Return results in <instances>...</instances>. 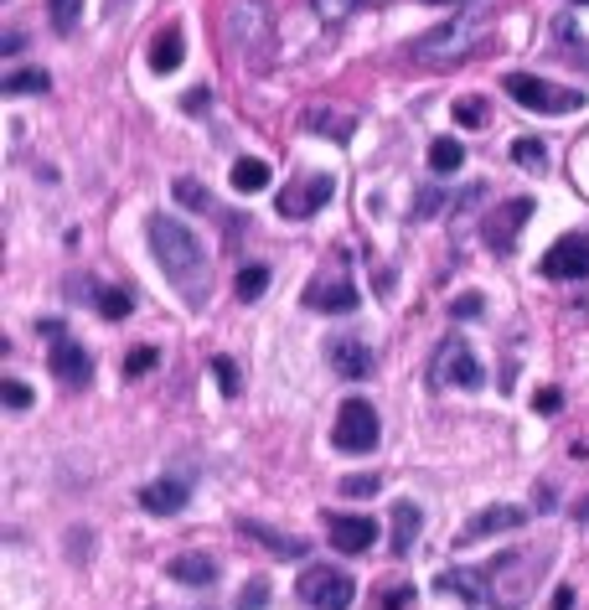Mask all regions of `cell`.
Wrapping results in <instances>:
<instances>
[{"mask_svg": "<svg viewBox=\"0 0 589 610\" xmlns=\"http://www.w3.org/2000/svg\"><path fill=\"white\" fill-rule=\"evenodd\" d=\"M150 249L161 259L166 280L192 300V305H207V290H212V264H207V249L197 243V233L176 223V218H150Z\"/></svg>", "mask_w": 589, "mask_h": 610, "instance_id": "6da1fadb", "label": "cell"}, {"mask_svg": "<svg viewBox=\"0 0 589 610\" xmlns=\"http://www.w3.org/2000/svg\"><path fill=\"white\" fill-rule=\"evenodd\" d=\"M548 559L533 554V548H517V554H502L496 564L476 569L481 574V600L496 605V610H522L527 600V585H533V574H543Z\"/></svg>", "mask_w": 589, "mask_h": 610, "instance_id": "7a4b0ae2", "label": "cell"}, {"mask_svg": "<svg viewBox=\"0 0 589 610\" xmlns=\"http://www.w3.org/2000/svg\"><path fill=\"white\" fill-rule=\"evenodd\" d=\"M502 88H507V99H517L522 109H533V114H579L584 109L579 88L548 83V78H533V73H507Z\"/></svg>", "mask_w": 589, "mask_h": 610, "instance_id": "3957f363", "label": "cell"}, {"mask_svg": "<svg viewBox=\"0 0 589 610\" xmlns=\"http://www.w3.org/2000/svg\"><path fill=\"white\" fill-rule=\"evenodd\" d=\"M305 311H321V316H352L357 311V285H352V269L347 264H321L305 285Z\"/></svg>", "mask_w": 589, "mask_h": 610, "instance_id": "277c9868", "label": "cell"}, {"mask_svg": "<svg viewBox=\"0 0 589 610\" xmlns=\"http://www.w3.org/2000/svg\"><path fill=\"white\" fill-rule=\"evenodd\" d=\"M481 32H486L481 16H450V21L434 26V32H424V37L409 47V57H424V63H445V57H460Z\"/></svg>", "mask_w": 589, "mask_h": 610, "instance_id": "5b68a950", "label": "cell"}, {"mask_svg": "<svg viewBox=\"0 0 589 610\" xmlns=\"http://www.w3.org/2000/svg\"><path fill=\"white\" fill-rule=\"evenodd\" d=\"M295 595H300L310 610H347V605H352V595H357V585H352V574H347V569L310 564V569L300 574Z\"/></svg>", "mask_w": 589, "mask_h": 610, "instance_id": "8992f818", "label": "cell"}, {"mask_svg": "<svg viewBox=\"0 0 589 610\" xmlns=\"http://www.w3.org/2000/svg\"><path fill=\"white\" fill-rule=\"evenodd\" d=\"M378 409H372L367 399H347L341 404V414H336V430H331V440H336V450H347V455H367L372 445H378Z\"/></svg>", "mask_w": 589, "mask_h": 610, "instance_id": "52a82bcc", "label": "cell"}, {"mask_svg": "<svg viewBox=\"0 0 589 610\" xmlns=\"http://www.w3.org/2000/svg\"><path fill=\"white\" fill-rule=\"evenodd\" d=\"M429 378L440 383V388H481V378H486V373H481V362H476L471 342L450 337V342H440V352H434Z\"/></svg>", "mask_w": 589, "mask_h": 610, "instance_id": "ba28073f", "label": "cell"}, {"mask_svg": "<svg viewBox=\"0 0 589 610\" xmlns=\"http://www.w3.org/2000/svg\"><path fill=\"white\" fill-rule=\"evenodd\" d=\"M331 192H336V181H331V176H321V171H310V176L290 181V187L274 197V207H279V218L300 223V218H316V212L331 202Z\"/></svg>", "mask_w": 589, "mask_h": 610, "instance_id": "9c48e42d", "label": "cell"}, {"mask_svg": "<svg viewBox=\"0 0 589 610\" xmlns=\"http://www.w3.org/2000/svg\"><path fill=\"white\" fill-rule=\"evenodd\" d=\"M527 218H533V197L496 202V212H491L486 228H481L486 249H491V254H512V249H517V238H522V228H527Z\"/></svg>", "mask_w": 589, "mask_h": 610, "instance_id": "30bf717a", "label": "cell"}, {"mask_svg": "<svg viewBox=\"0 0 589 610\" xmlns=\"http://www.w3.org/2000/svg\"><path fill=\"white\" fill-rule=\"evenodd\" d=\"M548 280H589V233H564L558 243H548V254L538 264Z\"/></svg>", "mask_w": 589, "mask_h": 610, "instance_id": "8fae6325", "label": "cell"}, {"mask_svg": "<svg viewBox=\"0 0 589 610\" xmlns=\"http://www.w3.org/2000/svg\"><path fill=\"white\" fill-rule=\"evenodd\" d=\"M228 42L248 57H269V16L259 0H248V6H233L228 11Z\"/></svg>", "mask_w": 589, "mask_h": 610, "instance_id": "7c38bea8", "label": "cell"}, {"mask_svg": "<svg viewBox=\"0 0 589 610\" xmlns=\"http://www.w3.org/2000/svg\"><path fill=\"white\" fill-rule=\"evenodd\" d=\"M517 528H527V512L522 507H481L471 523H465L460 533H455V548H471V543H481V538H491V533H517Z\"/></svg>", "mask_w": 589, "mask_h": 610, "instance_id": "4fadbf2b", "label": "cell"}, {"mask_svg": "<svg viewBox=\"0 0 589 610\" xmlns=\"http://www.w3.org/2000/svg\"><path fill=\"white\" fill-rule=\"evenodd\" d=\"M326 533L341 554H367L378 543V523L372 517H357V512H326Z\"/></svg>", "mask_w": 589, "mask_h": 610, "instance_id": "5bb4252c", "label": "cell"}, {"mask_svg": "<svg viewBox=\"0 0 589 610\" xmlns=\"http://www.w3.org/2000/svg\"><path fill=\"white\" fill-rule=\"evenodd\" d=\"M47 362H52V378L57 383H68V388H88L93 383V357L78 342H68V337H57V347L47 352Z\"/></svg>", "mask_w": 589, "mask_h": 610, "instance_id": "9a60e30c", "label": "cell"}, {"mask_svg": "<svg viewBox=\"0 0 589 610\" xmlns=\"http://www.w3.org/2000/svg\"><path fill=\"white\" fill-rule=\"evenodd\" d=\"M186 497H192V476H161L140 492V507L155 512V517H171V512L186 507Z\"/></svg>", "mask_w": 589, "mask_h": 610, "instance_id": "2e32d148", "label": "cell"}, {"mask_svg": "<svg viewBox=\"0 0 589 610\" xmlns=\"http://www.w3.org/2000/svg\"><path fill=\"white\" fill-rule=\"evenodd\" d=\"M326 357H331V373H341L347 383L372 378V347H362L357 337H341V342H331V347H326Z\"/></svg>", "mask_w": 589, "mask_h": 610, "instance_id": "e0dca14e", "label": "cell"}, {"mask_svg": "<svg viewBox=\"0 0 589 610\" xmlns=\"http://www.w3.org/2000/svg\"><path fill=\"white\" fill-rule=\"evenodd\" d=\"M238 533H243V538H254V543H264V548H269L274 559H300V554H305V538H290V533H274V528H264V523H248V517H243V523H238Z\"/></svg>", "mask_w": 589, "mask_h": 610, "instance_id": "ac0fdd59", "label": "cell"}, {"mask_svg": "<svg viewBox=\"0 0 589 610\" xmlns=\"http://www.w3.org/2000/svg\"><path fill=\"white\" fill-rule=\"evenodd\" d=\"M181 52H186L181 26H166V32H155V42H150V68L155 73H176L181 68Z\"/></svg>", "mask_w": 589, "mask_h": 610, "instance_id": "d6986e66", "label": "cell"}, {"mask_svg": "<svg viewBox=\"0 0 589 610\" xmlns=\"http://www.w3.org/2000/svg\"><path fill=\"white\" fill-rule=\"evenodd\" d=\"M166 574L171 579H181V585H212L217 579V559H207V554H176L171 564H166Z\"/></svg>", "mask_w": 589, "mask_h": 610, "instance_id": "ffe728a7", "label": "cell"}, {"mask_svg": "<svg viewBox=\"0 0 589 610\" xmlns=\"http://www.w3.org/2000/svg\"><path fill=\"white\" fill-rule=\"evenodd\" d=\"M419 528H424V512H419V502H398V507H393V554H398V559L414 548Z\"/></svg>", "mask_w": 589, "mask_h": 610, "instance_id": "44dd1931", "label": "cell"}, {"mask_svg": "<svg viewBox=\"0 0 589 610\" xmlns=\"http://www.w3.org/2000/svg\"><path fill=\"white\" fill-rule=\"evenodd\" d=\"M305 130L331 135V140H352L357 114H347V109H310V114H305Z\"/></svg>", "mask_w": 589, "mask_h": 610, "instance_id": "7402d4cb", "label": "cell"}, {"mask_svg": "<svg viewBox=\"0 0 589 610\" xmlns=\"http://www.w3.org/2000/svg\"><path fill=\"white\" fill-rule=\"evenodd\" d=\"M83 290H88V300L99 305V311H104L109 321H124V316L135 311V300H130V290H119V285H93V280H88Z\"/></svg>", "mask_w": 589, "mask_h": 610, "instance_id": "603a6c76", "label": "cell"}, {"mask_svg": "<svg viewBox=\"0 0 589 610\" xmlns=\"http://www.w3.org/2000/svg\"><path fill=\"white\" fill-rule=\"evenodd\" d=\"M47 88H52V78H47L42 68H16V73L0 78V94H6V99H21V94H47Z\"/></svg>", "mask_w": 589, "mask_h": 610, "instance_id": "cb8c5ba5", "label": "cell"}, {"mask_svg": "<svg viewBox=\"0 0 589 610\" xmlns=\"http://www.w3.org/2000/svg\"><path fill=\"white\" fill-rule=\"evenodd\" d=\"M264 187H269V161H238V166H233V192L254 197V192H264Z\"/></svg>", "mask_w": 589, "mask_h": 610, "instance_id": "d4e9b609", "label": "cell"}, {"mask_svg": "<svg viewBox=\"0 0 589 610\" xmlns=\"http://www.w3.org/2000/svg\"><path fill=\"white\" fill-rule=\"evenodd\" d=\"M460 166H465V145H460V140H434V145H429V171L450 176V171H460Z\"/></svg>", "mask_w": 589, "mask_h": 610, "instance_id": "484cf974", "label": "cell"}, {"mask_svg": "<svg viewBox=\"0 0 589 610\" xmlns=\"http://www.w3.org/2000/svg\"><path fill=\"white\" fill-rule=\"evenodd\" d=\"M233 290H238V300H259V295L269 290V269H264V264H248V269H238Z\"/></svg>", "mask_w": 589, "mask_h": 610, "instance_id": "4316f807", "label": "cell"}, {"mask_svg": "<svg viewBox=\"0 0 589 610\" xmlns=\"http://www.w3.org/2000/svg\"><path fill=\"white\" fill-rule=\"evenodd\" d=\"M512 161L527 166V171H543V166H548V150H543V140L522 135V140H512Z\"/></svg>", "mask_w": 589, "mask_h": 610, "instance_id": "83f0119b", "label": "cell"}, {"mask_svg": "<svg viewBox=\"0 0 589 610\" xmlns=\"http://www.w3.org/2000/svg\"><path fill=\"white\" fill-rule=\"evenodd\" d=\"M78 21H83V0H52V32H78Z\"/></svg>", "mask_w": 589, "mask_h": 610, "instance_id": "f1b7e54d", "label": "cell"}, {"mask_svg": "<svg viewBox=\"0 0 589 610\" xmlns=\"http://www.w3.org/2000/svg\"><path fill=\"white\" fill-rule=\"evenodd\" d=\"M176 202H181V207H197V212H207V207H212V197L197 187L192 176H181V181H176Z\"/></svg>", "mask_w": 589, "mask_h": 610, "instance_id": "f546056e", "label": "cell"}, {"mask_svg": "<svg viewBox=\"0 0 589 610\" xmlns=\"http://www.w3.org/2000/svg\"><path fill=\"white\" fill-rule=\"evenodd\" d=\"M455 125H465V130L486 125V99H460L455 104Z\"/></svg>", "mask_w": 589, "mask_h": 610, "instance_id": "4dcf8cb0", "label": "cell"}, {"mask_svg": "<svg viewBox=\"0 0 589 610\" xmlns=\"http://www.w3.org/2000/svg\"><path fill=\"white\" fill-rule=\"evenodd\" d=\"M155 362H161V352H155V347H135L130 357H124V378H140V373H150Z\"/></svg>", "mask_w": 589, "mask_h": 610, "instance_id": "1f68e13d", "label": "cell"}, {"mask_svg": "<svg viewBox=\"0 0 589 610\" xmlns=\"http://www.w3.org/2000/svg\"><path fill=\"white\" fill-rule=\"evenodd\" d=\"M440 202H445V187H440V181H429V187L414 197V223H424V218H429V212L440 207Z\"/></svg>", "mask_w": 589, "mask_h": 610, "instance_id": "d6a6232c", "label": "cell"}, {"mask_svg": "<svg viewBox=\"0 0 589 610\" xmlns=\"http://www.w3.org/2000/svg\"><path fill=\"white\" fill-rule=\"evenodd\" d=\"M264 605H269V585L264 579H248L243 595H238V610H264Z\"/></svg>", "mask_w": 589, "mask_h": 610, "instance_id": "836d02e7", "label": "cell"}, {"mask_svg": "<svg viewBox=\"0 0 589 610\" xmlns=\"http://www.w3.org/2000/svg\"><path fill=\"white\" fill-rule=\"evenodd\" d=\"M310 6H316V16L331 26V21H347V11L357 6V0H310Z\"/></svg>", "mask_w": 589, "mask_h": 610, "instance_id": "e575fe53", "label": "cell"}, {"mask_svg": "<svg viewBox=\"0 0 589 610\" xmlns=\"http://www.w3.org/2000/svg\"><path fill=\"white\" fill-rule=\"evenodd\" d=\"M212 373H217V383H223V393L233 399V393H238V368H233V357H212Z\"/></svg>", "mask_w": 589, "mask_h": 610, "instance_id": "d590c367", "label": "cell"}, {"mask_svg": "<svg viewBox=\"0 0 589 610\" xmlns=\"http://www.w3.org/2000/svg\"><path fill=\"white\" fill-rule=\"evenodd\" d=\"M0 399H6L11 409H26V404H31V388H26L21 378H6V383H0Z\"/></svg>", "mask_w": 589, "mask_h": 610, "instance_id": "8d00e7d4", "label": "cell"}, {"mask_svg": "<svg viewBox=\"0 0 589 610\" xmlns=\"http://www.w3.org/2000/svg\"><path fill=\"white\" fill-rule=\"evenodd\" d=\"M378 476H347V481H341V492H347V497H372V492H378Z\"/></svg>", "mask_w": 589, "mask_h": 610, "instance_id": "74e56055", "label": "cell"}, {"mask_svg": "<svg viewBox=\"0 0 589 610\" xmlns=\"http://www.w3.org/2000/svg\"><path fill=\"white\" fill-rule=\"evenodd\" d=\"M481 311H486V300H481V295H460V300L450 305V316H460V321H476Z\"/></svg>", "mask_w": 589, "mask_h": 610, "instance_id": "f35d334b", "label": "cell"}, {"mask_svg": "<svg viewBox=\"0 0 589 610\" xmlns=\"http://www.w3.org/2000/svg\"><path fill=\"white\" fill-rule=\"evenodd\" d=\"M181 109H186V114L212 109V88H192V94H181Z\"/></svg>", "mask_w": 589, "mask_h": 610, "instance_id": "ab89813d", "label": "cell"}, {"mask_svg": "<svg viewBox=\"0 0 589 610\" xmlns=\"http://www.w3.org/2000/svg\"><path fill=\"white\" fill-rule=\"evenodd\" d=\"M533 409H538V414H558V409H564V393H558V388H543L538 399H533Z\"/></svg>", "mask_w": 589, "mask_h": 610, "instance_id": "60d3db41", "label": "cell"}, {"mask_svg": "<svg viewBox=\"0 0 589 610\" xmlns=\"http://www.w3.org/2000/svg\"><path fill=\"white\" fill-rule=\"evenodd\" d=\"M414 590H403V585H388L383 590V610H403V600H409Z\"/></svg>", "mask_w": 589, "mask_h": 610, "instance_id": "b9f144b4", "label": "cell"}, {"mask_svg": "<svg viewBox=\"0 0 589 610\" xmlns=\"http://www.w3.org/2000/svg\"><path fill=\"white\" fill-rule=\"evenodd\" d=\"M548 610H574V590H569V585H558V590H553V605H548Z\"/></svg>", "mask_w": 589, "mask_h": 610, "instance_id": "7bdbcfd3", "label": "cell"}, {"mask_svg": "<svg viewBox=\"0 0 589 610\" xmlns=\"http://www.w3.org/2000/svg\"><path fill=\"white\" fill-rule=\"evenodd\" d=\"M574 517H579V523L589 528V497H579V502H574Z\"/></svg>", "mask_w": 589, "mask_h": 610, "instance_id": "ee69618b", "label": "cell"}, {"mask_svg": "<svg viewBox=\"0 0 589 610\" xmlns=\"http://www.w3.org/2000/svg\"><path fill=\"white\" fill-rule=\"evenodd\" d=\"M429 6H460V0H429Z\"/></svg>", "mask_w": 589, "mask_h": 610, "instance_id": "f6af8a7d", "label": "cell"}, {"mask_svg": "<svg viewBox=\"0 0 589 610\" xmlns=\"http://www.w3.org/2000/svg\"><path fill=\"white\" fill-rule=\"evenodd\" d=\"M357 6H383V0H357Z\"/></svg>", "mask_w": 589, "mask_h": 610, "instance_id": "bcb514c9", "label": "cell"}, {"mask_svg": "<svg viewBox=\"0 0 589 610\" xmlns=\"http://www.w3.org/2000/svg\"><path fill=\"white\" fill-rule=\"evenodd\" d=\"M579 6H589V0H579Z\"/></svg>", "mask_w": 589, "mask_h": 610, "instance_id": "7dc6e473", "label": "cell"}]
</instances>
